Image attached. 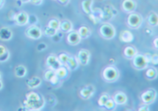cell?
I'll use <instances>...</instances> for the list:
<instances>
[{
	"label": "cell",
	"instance_id": "3957f363",
	"mask_svg": "<svg viewBox=\"0 0 158 111\" xmlns=\"http://www.w3.org/2000/svg\"><path fill=\"white\" fill-rule=\"evenodd\" d=\"M143 18L140 15L137 13H130L127 18V23L130 27L137 29L141 25Z\"/></svg>",
	"mask_w": 158,
	"mask_h": 111
},
{
	"label": "cell",
	"instance_id": "4dcf8cb0",
	"mask_svg": "<svg viewBox=\"0 0 158 111\" xmlns=\"http://www.w3.org/2000/svg\"><path fill=\"white\" fill-rule=\"evenodd\" d=\"M156 71L154 69H149L146 72V77L149 79H152V78H155L156 77Z\"/></svg>",
	"mask_w": 158,
	"mask_h": 111
},
{
	"label": "cell",
	"instance_id": "9c48e42d",
	"mask_svg": "<svg viewBox=\"0 0 158 111\" xmlns=\"http://www.w3.org/2000/svg\"><path fill=\"white\" fill-rule=\"evenodd\" d=\"M156 93L154 90L150 89L144 92L141 96V98L143 102L146 104H149V103H152L155 99Z\"/></svg>",
	"mask_w": 158,
	"mask_h": 111
},
{
	"label": "cell",
	"instance_id": "83f0119b",
	"mask_svg": "<svg viewBox=\"0 0 158 111\" xmlns=\"http://www.w3.org/2000/svg\"><path fill=\"white\" fill-rule=\"evenodd\" d=\"M55 75V70H51V69H50L49 70H48V71L46 72L45 75H44V78H45V79L48 80V81H49Z\"/></svg>",
	"mask_w": 158,
	"mask_h": 111
},
{
	"label": "cell",
	"instance_id": "836d02e7",
	"mask_svg": "<svg viewBox=\"0 0 158 111\" xmlns=\"http://www.w3.org/2000/svg\"><path fill=\"white\" fill-rule=\"evenodd\" d=\"M7 51V50L6 48L4 46V45H0V56L5 54V53H6Z\"/></svg>",
	"mask_w": 158,
	"mask_h": 111
},
{
	"label": "cell",
	"instance_id": "1f68e13d",
	"mask_svg": "<svg viewBox=\"0 0 158 111\" xmlns=\"http://www.w3.org/2000/svg\"><path fill=\"white\" fill-rule=\"evenodd\" d=\"M115 106V102L114 101L112 100V99H108L107 100V102L105 103V108H107V109H113V108H114Z\"/></svg>",
	"mask_w": 158,
	"mask_h": 111
},
{
	"label": "cell",
	"instance_id": "484cf974",
	"mask_svg": "<svg viewBox=\"0 0 158 111\" xmlns=\"http://www.w3.org/2000/svg\"><path fill=\"white\" fill-rule=\"evenodd\" d=\"M60 23L58 20H57V19H52V20L49 21V24H48V26L57 31L60 29Z\"/></svg>",
	"mask_w": 158,
	"mask_h": 111
},
{
	"label": "cell",
	"instance_id": "d6a6232c",
	"mask_svg": "<svg viewBox=\"0 0 158 111\" xmlns=\"http://www.w3.org/2000/svg\"><path fill=\"white\" fill-rule=\"evenodd\" d=\"M9 55H10L9 54V52H8V51H7V52L5 53V54L2 55V56H0V62H6L7 59H9V56H10Z\"/></svg>",
	"mask_w": 158,
	"mask_h": 111
},
{
	"label": "cell",
	"instance_id": "d6986e66",
	"mask_svg": "<svg viewBox=\"0 0 158 111\" xmlns=\"http://www.w3.org/2000/svg\"><path fill=\"white\" fill-rule=\"evenodd\" d=\"M27 73V69L25 68L24 66L23 65H19L17 66L15 69V75L18 78H23L26 75Z\"/></svg>",
	"mask_w": 158,
	"mask_h": 111
},
{
	"label": "cell",
	"instance_id": "f1b7e54d",
	"mask_svg": "<svg viewBox=\"0 0 158 111\" xmlns=\"http://www.w3.org/2000/svg\"><path fill=\"white\" fill-rule=\"evenodd\" d=\"M109 99V97L107 94L102 95L99 99V105L100 106H105V103L107 102V100H108Z\"/></svg>",
	"mask_w": 158,
	"mask_h": 111
},
{
	"label": "cell",
	"instance_id": "6da1fadb",
	"mask_svg": "<svg viewBox=\"0 0 158 111\" xmlns=\"http://www.w3.org/2000/svg\"><path fill=\"white\" fill-rule=\"evenodd\" d=\"M27 99L24 104L25 108L30 110H39L43 108L44 105V100L38 94L35 92H30L26 96Z\"/></svg>",
	"mask_w": 158,
	"mask_h": 111
},
{
	"label": "cell",
	"instance_id": "f35d334b",
	"mask_svg": "<svg viewBox=\"0 0 158 111\" xmlns=\"http://www.w3.org/2000/svg\"><path fill=\"white\" fill-rule=\"evenodd\" d=\"M22 3H27L29 2H30V0H19Z\"/></svg>",
	"mask_w": 158,
	"mask_h": 111
},
{
	"label": "cell",
	"instance_id": "d590c367",
	"mask_svg": "<svg viewBox=\"0 0 158 111\" xmlns=\"http://www.w3.org/2000/svg\"><path fill=\"white\" fill-rule=\"evenodd\" d=\"M151 62L155 64H157V55H154L153 56H152Z\"/></svg>",
	"mask_w": 158,
	"mask_h": 111
},
{
	"label": "cell",
	"instance_id": "5b68a950",
	"mask_svg": "<svg viewBox=\"0 0 158 111\" xmlns=\"http://www.w3.org/2000/svg\"><path fill=\"white\" fill-rule=\"evenodd\" d=\"M103 77L106 80L108 81H113L117 79L118 77V72L114 67H106L103 72Z\"/></svg>",
	"mask_w": 158,
	"mask_h": 111
},
{
	"label": "cell",
	"instance_id": "8fae6325",
	"mask_svg": "<svg viewBox=\"0 0 158 111\" xmlns=\"http://www.w3.org/2000/svg\"><path fill=\"white\" fill-rule=\"evenodd\" d=\"M68 42L71 45H78L79 43L80 42L81 40V37L80 35L79 34L78 32H69V34L68 35Z\"/></svg>",
	"mask_w": 158,
	"mask_h": 111
},
{
	"label": "cell",
	"instance_id": "7c38bea8",
	"mask_svg": "<svg viewBox=\"0 0 158 111\" xmlns=\"http://www.w3.org/2000/svg\"><path fill=\"white\" fill-rule=\"evenodd\" d=\"M122 8L126 12H133L136 8V2L133 0H124L122 3Z\"/></svg>",
	"mask_w": 158,
	"mask_h": 111
},
{
	"label": "cell",
	"instance_id": "277c9868",
	"mask_svg": "<svg viewBox=\"0 0 158 111\" xmlns=\"http://www.w3.org/2000/svg\"><path fill=\"white\" fill-rule=\"evenodd\" d=\"M25 34H26L27 37L33 40L39 39L42 36L41 29L35 25H32L31 26L27 28Z\"/></svg>",
	"mask_w": 158,
	"mask_h": 111
},
{
	"label": "cell",
	"instance_id": "60d3db41",
	"mask_svg": "<svg viewBox=\"0 0 158 111\" xmlns=\"http://www.w3.org/2000/svg\"><path fill=\"white\" fill-rule=\"evenodd\" d=\"M2 4H3V0H0V7L2 5Z\"/></svg>",
	"mask_w": 158,
	"mask_h": 111
},
{
	"label": "cell",
	"instance_id": "e575fe53",
	"mask_svg": "<svg viewBox=\"0 0 158 111\" xmlns=\"http://www.w3.org/2000/svg\"><path fill=\"white\" fill-rule=\"evenodd\" d=\"M46 48H47V45H45V43H40L39 45L38 46V51H44Z\"/></svg>",
	"mask_w": 158,
	"mask_h": 111
},
{
	"label": "cell",
	"instance_id": "8992f818",
	"mask_svg": "<svg viewBox=\"0 0 158 111\" xmlns=\"http://www.w3.org/2000/svg\"><path fill=\"white\" fill-rule=\"evenodd\" d=\"M133 64L135 68L142 70V69L146 68V67L148 64V62L144 56L140 54L135 55L133 57Z\"/></svg>",
	"mask_w": 158,
	"mask_h": 111
},
{
	"label": "cell",
	"instance_id": "603a6c76",
	"mask_svg": "<svg viewBox=\"0 0 158 111\" xmlns=\"http://www.w3.org/2000/svg\"><path fill=\"white\" fill-rule=\"evenodd\" d=\"M78 33L80 35L81 38H87L90 35L89 29L86 27V26H82V27L79 29Z\"/></svg>",
	"mask_w": 158,
	"mask_h": 111
},
{
	"label": "cell",
	"instance_id": "8d00e7d4",
	"mask_svg": "<svg viewBox=\"0 0 158 111\" xmlns=\"http://www.w3.org/2000/svg\"><path fill=\"white\" fill-rule=\"evenodd\" d=\"M30 2L34 5H40L43 2V0H30Z\"/></svg>",
	"mask_w": 158,
	"mask_h": 111
},
{
	"label": "cell",
	"instance_id": "ba28073f",
	"mask_svg": "<svg viewBox=\"0 0 158 111\" xmlns=\"http://www.w3.org/2000/svg\"><path fill=\"white\" fill-rule=\"evenodd\" d=\"M14 19L16 24L19 25V26H25L29 22V16L27 13L22 11V12L17 13L15 16Z\"/></svg>",
	"mask_w": 158,
	"mask_h": 111
},
{
	"label": "cell",
	"instance_id": "74e56055",
	"mask_svg": "<svg viewBox=\"0 0 158 111\" xmlns=\"http://www.w3.org/2000/svg\"><path fill=\"white\" fill-rule=\"evenodd\" d=\"M58 1L61 4H65V3H67V2H68L69 0H58Z\"/></svg>",
	"mask_w": 158,
	"mask_h": 111
},
{
	"label": "cell",
	"instance_id": "30bf717a",
	"mask_svg": "<svg viewBox=\"0 0 158 111\" xmlns=\"http://www.w3.org/2000/svg\"><path fill=\"white\" fill-rule=\"evenodd\" d=\"M78 59L81 64H88L90 60V53L86 50H82L78 53Z\"/></svg>",
	"mask_w": 158,
	"mask_h": 111
},
{
	"label": "cell",
	"instance_id": "ac0fdd59",
	"mask_svg": "<svg viewBox=\"0 0 158 111\" xmlns=\"http://www.w3.org/2000/svg\"><path fill=\"white\" fill-rule=\"evenodd\" d=\"M91 5L92 0H84L82 2V7L83 9L84 12L88 15H90L92 13Z\"/></svg>",
	"mask_w": 158,
	"mask_h": 111
},
{
	"label": "cell",
	"instance_id": "2e32d148",
	"mask_svg": "<svg viewBox=\"0 0 158 111\" xmlns=\"http://www.w3.org/2000/svg\"><path fill=\"white\" fill-rule=\"evenodd\" d=\"M127 99L126 95L122 92H118L115 95L114 97V102L117 105H123L125 104L127 102Z\"/></svg>",
	"mask_w": 158,
	"mask_h": 111
},
{
	"label": "cell",
	"instance_id": "ab89813d",
	"mask_svg": "<svg viewBox=\"0 0 158 111\" xmlns=\"http://www.w3.org/2000/svg\"><path fill=\"white\" fill-rule=\"evenodd\" d=\"M2 88V81L0 80V89H1Z\"/></svg>",
	"mask_w": 158,
	"mask_h": 111
},
{
	"label": "cell",
	"instance_id": "7a4b0ae2",
	"mask_svg": "<svg viewBox=\"0 0 158 111\" xmlns=\"http://www.w3.org/2000/svg\"><path fill=\"white\" fill-rule=\"evenodd\" d=\"M100 34L105 39H113L115 35V30L114 27L110 24H104L100 27Z\"/></svg>",
	"mask_w": 158,
	"mask_h": 111
},
{
	"label": "cell",
	"instance_id": "7402d4cb",
	"mask_svg": "<svg viewBox=\"0 0 158 111\" xmlns=\"http://www.w3.org/2000/svg\"><path fill=\"white\" fill-rule=\"evenodd\" d=\"M68 74V72H67V69L64 67H60L57 69V70H55V75H57V77L59 78V79H63L64 78L65 76Z\"/></svg>",
	"mask_w": 158,
	"mask_h": 111
},
{
	"label": "cell",
	"instance_id": "9a60e30c",
	"mask_svg": "<svg viewBox=\"0 0 158 111\" xmlns=\"http://www.w3.org/2000/svg\"><path fill=\"white\" fill-rule=\"evenodd\" d=\"M133 34L131 33V32L127 31V30L123 31L120 34V39L124 43H131L133 40Z\"/></svg>",
	"mask_w": 158,
	"mask_h": 111
},
{
	"label": "cell",
	"instance_id": "d4e9b609",
	"mask_svg": "<svg viewBox=\"0 0 158 111\" xmlns=\"http://www.w3.org/2000/svg\"><path fill=\"white\" fill-rule=\"evenodd\" d=\"M148 22L152 26H155L157 25V16L155 13H150L149 17H148Z\"/></svg>",
	"mask_w": 158,
	"mask_h": 111
},
{
	"label": "cell",
	"instance_id": "5bb4252c",
	"mask_svg": "<svg viewBox=\"0 0 158 111\" xmlns=\"http://www.w3.org/2000/svg\"><path fill=\"white\" fill-rule=\"evenodd\" d=\"M94 93V88L93 86H87L84 88L83 89L81 90L80 94L82 96V98L84 99H89L93 94Z\"/></svg>",
	"mask_w": 158,
	"mask_h": 111
},
{
	"label": "cell",
	"instance_id": "44dd1931",
	"mask_svg": "<svg viewBox=\"0 0 158 111\" xmlns=\"http://www.w3.org/2000/svg\"><path fill=\"white\" fill-rule=\"evenodd\" d=\"M65 65H67L69 70H74L78 67V62L74 57H69V59Z\"/></svg>",
	"mask_w": 158,
	"mask_h": 111
},
{
	"label": "cell",
	"instance_id": "52a82bcc",
	"mask_svg": "<svg viewBox=\"0 0 158 111\" xmlns=\"http://www.w3.org/2000/svg\"><path fill=\"white\" fill-rule=\"evenodd\" d=\"M47 66L48 67H49L51 70H57L60 67H61V63L60 62L58 58L55 56L54 55H51L49 56V57L47 59Z\"/></svg>",
	"mask_w": 158,
	"mask_h": 111
},
{
	"label": "cell",
	"instance_id": "4fadbf2b",
	"mask_svg": "<svg viewBox=\"0 0 158 111\" xmlns=\"http://www.w3.org/2000/svg\"><path fill=\"white\" fill-rule=\"evenodd\" d=\"M13 37L12 31L7 27H2L0 29V40L4 41L10 40Z\"/></svg>",
	"mask_w": 158,
	"mask_h": 111
},
{
	"label": "cell",
	"instance_id": "b9f144b4",
	"mask_svg": "<svg viewBox=\"0 0 158 111\" xmlns=\"http://www.w3.org/2000/svg\"><path fill=\"white\" fill-rule=\"evenodd\" d=\"M0 79H1V72H0Z\"/></svg>",
	"mask_w": 158,
	"mask_h": 111
},
{
	"label": "cell",
	"instance_id": "4316f807",
	"mask_svg": "<svg viewBox=\"0 0 158 111\" xmlns=\"http://www.w3.org/2000/svg\"><path fill=\"white\" fill-rule=\"evenodd\" d=\"M44 33H45L46 35L49 36V37H53L57 33V30L54 29L49 27V26H47V27L45 28Z\"/></svg>",
	"mask_w": 158,
	"mask_h": 111
},
{
	"label": "cell",
	"instance_id": "cb8c5ba5",
	"mask_svg": "<svg viewBox=\"0 0 158 111\" xmlns=\"http://www.w3.org/2000/svg\"><path fill=\"white\" fill-rule=\"evenodd\" d=\"M136 50L131 46L127 47L124 50V55L129 59L133 58L136 55Z\"/></svg>",
	"mask_w": 158,
	"mask_h": 111
},
{
	"label": "cell",
	"instance_id": "e0dca14e",
	"mask_svg": "<svg viewBox=\"0 0 158 111\" xmlns=\"http://www.w3.org/2000/svg\"><path fill=\"white\" fill-rule=\"evenodd\" d=\"M41 83V80L38 77H33L27 81V86L30 89H35Z\"/></svg>",
	"mask_w": 158,
	"mask_h": 111
},
{
	"label": "cell",
	"instance_id": "f546056e",
	"mask_svg": "<svg viewBox=\"0 0 158 111\" xmlns=\"http://www.w3.org/2000/svg\"><path fill=\"white\" fill-rule=\"evenodd\" d=\"M69 56L65 54V53H62V54L60 55L58 59H59L60 62L61 63V64H65H65H66V62H67V61H68V59H69Z\"/></svg>",
	"mask_w": 158,
	"mask_h": 111
},
{
	"label": "cell",
	"instance_id": "ffe728a7",
	"mask_svg": "<svg viewBox=\"0 0 158 111\" xmlns=\"http://www.w3.org/2000/svg\"><path fill=\"white\" fill-rule=\"evenodd\" d=\"M60 29L64 32H69L72 29V24L69 21H64L60 24Z\"/></svg>",
	"mask_w": 158,
	"mask_h": 111
}]
</instances>
